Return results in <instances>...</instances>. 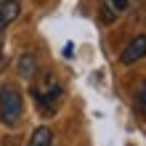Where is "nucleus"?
I'll list each match as a JSON object with an SVG mask.
<instances>
[{
    "label": "nucleus",
    "mask_w": 146,
    "mask_h": 146,
    "mask_svg": "<svg viewBox=\"0 0 146 146\" xmlns=\"http://www.w3.org/2000/svg\"><path fill=\"white\" fill-rule=\"evenodd\" d=\"M21 111H24V101H21L19 88L11 82L0 85V122L16 125L21 119Z\"/></svg>",
    "instance_id": "obj_1"
},
{
    "label": "nucleus",
    "mask_w": 146,
    "mask_h": 146,
    "mask_svg": "<svg viewBox=\"0 0 146 146\" xmlns=\"http://www.w3.org/2000/svg\"><path fill=\"white\" fill-rule=\"evenodd\" d=\"M3 146H16V143H8V138H5V143H3Z\"/></svg>",
    "instance_id": "obj_9"
},
{
    "label": "nucleus",
    "mask_w": 146,
    "mask_h": 146,
    "mask_svg": "<svg viewBox=\"0 0 146 146\" xmlns=\"http://www.w3.org/2000/svg\"><path fill=\"white\" fill-rule=\"evenodd\" d=\"M16 69H19V77H24V80H32L37 72V58L35 53H21L19 56V64H16Z\"/></svg>",
    "instance_id": "obj_5"
},
{
    "label": "nucleus",
    "mask_w": 146,
    "mask_h": 146,
    "mask_svg": "<svg viewBox=\"0 0 146 146\" xmlns=\"http://www.w3.org/2000/svg\"><path fill=\"white\" fill-rule=\"evenodd\" d=\"M106 5H109L114 13H119V11H125V8H127V0H109Z\"/></svg>",
    "instance_id": "obj_8"
},
{
    "label": "nucleus",
    "mask_w": 146,
    "mask_h": 146,
    "mask_svg": "<svg viewBox=\"0 0 146 146\" xmlns=\"http://www.w3.org/2000/svg\"><path fill=\"white\" fill-rule=\"evenodd\" d=\"M53 143V130H50V127H37L35 133L29 135V146H50Z\"/></svg>",
    "instance_id": "obj_6"
},
{
    "label": "nucleus",
    "mask_w": 146,
    "mask_h": 146,
    "mask_svg": "<svg viewBox=\"0 0 146 146\" xmlns=\"http://www.w3.org/2000/svg\"><path fill=\"white\" fill-rule=\"evenodd\" d=\"M32 96H35L37 106L45 111V114H53L58 101H61V96H64V90H61V85H58L53 77H48L42 88H32Z\"/></svg>",
    "instance_id": "obj_2"
},
{
    "label": "nucleus",
    "mask_w": 146,
    "mask_h": 146,
    "mask_svg": "<svg viewBox=\"0 0 146 146\" xmlns=\"http://www.w3.org/2000/svg\"><path fill=\"white\" fill-rule=\"evenodd\" d=\"M143 56H146V35H135V37L122 48L119 61H122V64H135V61H141Z\"/></svg>",
    "instance_id": "obj_3"
},
{
    "label": "nucleus",
    "mask_w": 146,
    "mask_h": 146,
    "mask_svg": "<svg viewBox=\"0 0 146 146\" xmlns=\"http://www.w3.org/2000/svg\"><path fill=\"white\" fill-rule=\"evenodd\" d=\"M19 11H21V8H19L16 0H3V3H0V32H3L11 21H16Z\"/></svg>",
    "instance_id": "obj_4"
},
{
    "label": "nucleus",
    "mask_w": 146,
    "mask_h": 146,
    "mask_svg": "<svg viewBox=\"0 0 146 146\" xmlns=\"http://www.w3.org/2000/svg\"><path fill=\"white\" fill-rule=\"evenodd\" d=\"M135 109H138L141 114H146V80L138 85V93H135Z\"/></svg>",
    "instance_id": "obj_7"
}]
</instances>
